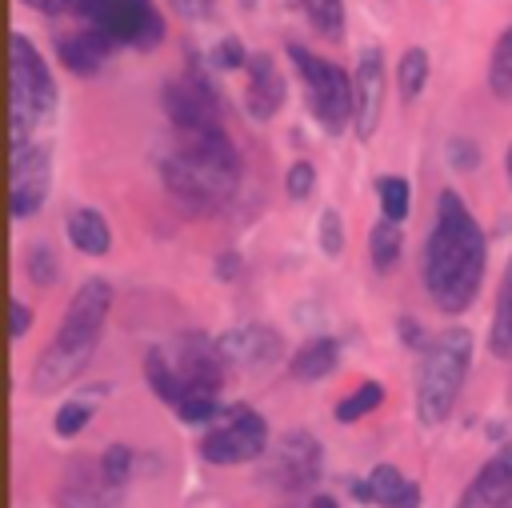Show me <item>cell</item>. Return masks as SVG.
<instances>
[{"mask_svg": "<svg viewBox=\"0 0 512 508\" xmlns=\"http://www.w3.org/2000/svg\"><path fill=\"white\" fill-rule=\"evenodd\" d=\"M484 280V232L456 192H440L436 224L424 244V288L448 316L464 312Z\"/></svg>", "mask_w": 512, "mask_h": 508, "instance_id": "cell-1", "label": "cell"}, {"mask_svg": "<svg viewBox=\"0 0 512 508\" xmlns=\"http://www.w3.org/2000/svg\"><path fill=\"white\" fill-rule=\"evenodd\" d=\"M160 176L180 208L208 216L232 200L240 184V152L224 128L180 132V140L160 160Z\"/></svg>", "mask_w": 512, "mask_h": 508, "instance_id": "cell-2", "label": "cell"}, {"mask_svg": "<svg viewBox=\"0 0 512 508\" xmlns=\"http://www.w3.org/2000/svg\"><path fill=\"white\" fill-rule=\"evenodd\" d=\"M108 308H112L108 280H84L76 288V296H72V304H68V312L56 328V340L44 348V356L32 368V388L36 392H56L88 368V360L100 344Z\"/></svg>", "mask_w": 512, "mask_h": 508, "instance_id": "cell-3", "label": "cell"}, {"mask_svg": "<svg viewBox=\"0 0 512 508\" xmlns=\"http://www.w3.org/2000/svg\"><path fill=\"white\" fill-rule=\"evenodd\" d=\"M144 376L160 400L172 408L192 392H220L224 380V356L220 344L204 332H180L168 348H152L144 356Z\"/></svg>", "mask_w": 512, "mask_h": 508, "instance_id": "cell-4", "label": "cell"}, {"mask_svg": "<svg viewBox=\"0 0 512 508\" xmlns=\"http://www.w3.org/2000/svg\"><path fill=\"white\" fill-rule=\"evenodd\" d=\"M472 364V332L468 328H444L424 344L420 356V376H416V416L424 424L448 420L460 384Z\"/></svg>", "mask_w": 512, "mask_h": 508, "instance_id": "cell-5", "label": "cell"}, {"mask_svg": "<svg viewBox=\"0 0 512 508\" xmlns=\"http://www.w3.org/2000/svg\"><path fill=\"white\" fill-rule=\"evenodd\" d=\"M56 84L28 36L12 32V144H28L36 120L52 112Z\"/></svg>", "mask_w": 512, "mask_h": 508, "instance_id": "cell-6", "label": "cell"}, {"mask_svg": "<svg viewBox=\"0 0 512 508\" xmlns=\"http://www.w3.org/2000/svg\"><path fill=\"white\" fill-rule=\"evenodd\" d=\"M288 60H296L304 84H308V104L316 112V120L328 132H340L352 116H356V88L348 80V72L332 60L312 56L304 44H288Z\"/></svg>", "mask_w": 512, "mask_h": 508, "instance_id": "cell-7", "label": "cell"}, {"mask_svg": "<svg viewBox=\"0 0 512 508\" xmlns=\"http://www.w3.org/2000/svg\"><path fill=\"white\" fill-rule=\"evenodd\" d=\"M264 448H268V424L260 412L244 404L228 408L200 440V456L208 464H244V460H256Z\"/></svg>", "mask_w": 512, "mask_h": 508, "instance_id": "cell-8", "label": "cell"}, {"mask_svg": "<svg viewBox=\"0 0 512 508\" xmlns=\"http://www.w3.org/2000/svg\"><path fill=\"white\" fill-rule=\"evenodd\" d=\"M84 16L112 44L152 48L164 40V20L152 8V0H84Z\"/></svg>", "mask_w": 512, "mask_h": 508, "instance_id": "cell-9", "label": "cell"}, {"mask_svg": "<svg viewBox=\"0 0 512 508\" xmlns=\"http://www.w3.org/2000/svg\"><path fill=\"white\" fill-rule=\"evenodd\" d=\"M160 104H164L168 120L176 124V132H212V128H224V120H220V100H216L212 84H208L200 72L172 76V80L160 88Z\"/></svg>", "mask_w": 512, "mask_h": 508, "instance_id": "cell-10", "label": "cell"}, {"mask_svg": "<svg viewBox=\"0 0 512 508\" xmlns=\"http://www.w3.org/2000/svg\"><path fill=\"white\" fill-rule=\"evenodd\" d=\"M48 180H52L48 148L36 140L12 144V216L16 220H28L40 212V204L48 196Z\"/></svg>", "mask_w": 512, "mask_h": 508, "instance_id": "cell-11", "label": "cell"}, {"mask_svg": "<svg viewBox=\"0 0 512 508\" xmlns=\"http://www.w3.org/2000/svg\"><path fill=\"white\" fill-rule=\"evenodd\" d=\"M352 88H356V136L372 140L380 116H384V52L380 48H364L352 72Z\"/></svg>", "mask_w": 512, "mask_h": 508, "instance_id": "cell-12", "label": "cell"}, {"mask_svg": "<svg viewBox=\"0 0 512 508\" xmlns=\"http://www.w3.org/2000/svg\"><path fill=\"white\" fill-rule=\"evenodd\" d=\"M320 476V444L308 432H288L272 452L268 480L276 488H308Z\"/></svg>", "mask_w": 512, "mask_h": 508, "instance_id": "cell-13", "label": "cell"}, {"mask_svg": "<svg viewBox=\"0 0 512 508\" xmlns=\"http://www.w3.org/2000/svg\"><path fill=\"white\" fill-rule=\"evenodd\" d=\"M216 344H220V356H224V364H236V368H268V364H276L280 360V352H284V340L272 332V328H264V324H244V328H228L224 336H216Z\"/></svg>", "mask_w": 512, "mask_h": 508, "instance_id": "cell-14", "label": "cell"}, {"mask_svg": "<svg viewBox=\"0 0 512 508\" xmlns=\"http://www.w3.org/2000/svg\"><path fill=\"white\" fill-rule=\"evenodd\" d=\"M60 508H120V488L104 476V468L76 460L60 484Z\"/></svg>", "mask_w": 512, "mask_h": 508, "instance_id": "cell-15", "label": "cell"}, {"mask_svg": "<svg viewBox=\"0 0 512 508\" xmlns=\"http://www.w3.org/2000/svg\"><path fill=\"white\" fill-rule=\"evenodd\" d=\"M456 508H512V444H504L464 488Z\"/></svg>", "mask_w": 512, "mask_h": 508, "instance_id": "cell-16", "label": "cell"}, {"mask_svg": "<svg viewBox=\"0 0 512 508\" xmlns=\"http://www.w3.org/2000/svg\"><path fill=\"white\" fill-rule=\"evenodd\" d=\"M112 52V40L100 32V28H80V32H68V36H56V56L68 72L76 76H92L100 72L104 56Z\"/></svg>", "mask_w": 512, "mask_h": 508, "instance_id": "cell-17", "label": "cell"}, {"mask_svg": "<svg viewBox=\"0 0 512 508\" xmlns=\"http://www.w3.org/2000/svg\"><path fill=\"white\" fill-rule=\"evenodd\" d=\"M284 104V80L268 52L248 56V112L256 120H272Z\"/></svg>", "mask_w": 512, "mask_h": 508, "instance_id": "cell-18", "label": "cell"}, {"mask_svg": "<svg viewBox=\"0 0 512 508\" xmlns=\"http://www.w3.org/2000/svg\"><path fill=\"white\" fill-rule=\"evenodd\" d=\"M368 488H372V504H384V508H420V484L416 480H404L400 468H392V464H376L368 472Z\"/></svg>", "mask_w": 512, "mask_h": 508, "instance_id": "cell-19", "label": "cell"}, {"mask_svg": "<svg viewBox=\"0 0 512 508\" xmlns=\"http://www.w3.org/2000/svg\"><path fill=\"white\" fill-rule=\"evenodd\" d=\"M336 360H340V344H336L332 336H316V340H308L300 352H292L288 376H292V380H320V376H328V372L336 368Z\"/></svg>", "mask_w": 512, "mask_h": 508, "instance_id": "cell-20", "label": "cell"}, {"mask_svg": "<svg viewBox=\"0 0 512 508\" xmlns=\"http://www.w3.org/2000/svg\"><path fill=\"white\" fill-rule=\"evenodd\" d=\"M68 240L84 256H104L112 248V232H108V224H104V216L96 208H76L68 216Z\"/></svg>", "mask_w": 512, "mask_h": 508, "instance_id": "cell-21", "label": "cell"}, {"mask_svg": "<svg viewBox=\"0 0 512 508\" xmlns=\"http://www.w3.org/2000/svg\"><path fill=\"white\" fill-rule=\"evenodd\" d=\"M400 248H404V236H400V224L380 216V224L368 232V252H372V268L376 272H392L396 260H400Z\"/></svg>", "mask_w": 512, "mask_h": 508, "instance_id": "cell-22", "label": "cell"}, {"mask_svg": "<svg viewBox=\"0 0 512 508\" xmlns=\"http://www.w3.org/2000/svg\"><path fill=\"white\" fill-rule=\"evenodd\" d=\"M492 352L508 356L512 352V260L504 268L500 280V296H496V320H492Z\"/></svg>", "mask_w": 512, "mask_h": 508, "instance_id": "cell-23", "label": "cell"}, {"mask_svg": "<svg viewBox=\"0 0 512 508\" xmlns=\"http://www.w3.org/2000/svg\"><path fill=\"white\" fill-rule=\"evenodd\" d=\"M304 12H308V24L320 36L340 40V32H344V0H304Z\"/></svg>", "mask_w": 512, "mask_h": 508, "instance_id": "cell-24", "label": "cell"}, {"mask_svg": "<svg viewBox=\"0 0 512 508\" xmlns=\"http://www.w3.org/2000/svg\"><path fill=\"white\" fill-rule=\"evenodd\" d=\"M488 84H492V92H496V96L512 100V28H508V32L496 40V48H492Z\"/></svg>", "mask_w": 512, "mask_h": 508, "instance_id": "cell-25", "label": "cell"}, {"mask_svg": "<svg viewBox=\"0 0 512 508\" xmlns=\"http://www.w3.org/2000/svg\"><path fill=\"white\" fill-rule=\"evenodd\" d=\"M380 400H384V388H380L376 380H364V384H360L352 396H344V400L336 404V420H340V424H352V420L368 416V412H372Z\"/></svg>", "mask_w": 512, "mask_h": 508, "instance_id": "cell-26", "label": "cell"}, {"mask_svg": "<svg viewBox=\"0 0 512 508\" xmlns=\"http://www.w3.org/2000/svg\"><path fill=\"white\" fill-rule=\"evenodd\" d=\"M376 192H380V212L400 224L408 216V180L404 176H380Z\"/></svg>", "mask_w": 512, "mask_h": 508, "instance_id": "cell-27", "label": "cell"}, {"mask_svg": "<svg viewBox=\"0 0 512 508\" xmlns=\"http://www.w3.org/2000/svg\"><path fill=\"white\" fill-rule=\"evenodd\" d=\"M428 80V52L424 48H408L404 60H400V92L404 96H420Z\"/></svg>", "mask_w": 512, "mask_h": 508, "instance_id": "cell-28", "label": "cell"}, {"mask_svg": "<svg viewBox=\"0 0 512 508\" xmlns=\"http://www.w3.org/2000/svg\"><path fill=\"white\" fill-rule=\"evenodd\" d=\"M56 256H52V248L48 244H36V248H28V276H32V284L36 288H52L56 284Z\"/></svg>", "mask_w": 512, "mask_h": 508, "instance_id": "cell-29", "label": "cell"}, {"mask_svg": "<svg viewBox=\"0 0 512 508\" xmlns=\"http://www.w3.org/2000/svg\"><path fill=\"white\" fill-rule=\"evenodd\" d=\"M316 240H320V252H324V256H340V248H344V228H340V212H336V208H324V212H320Z\"/></svg>", "mask_w": 512, "mask_h": 508, "instance_id": "cell-30", "label": "cell"}, {"mask_svg": "<svg viewBox=\"0 0 512 508\" xmlns=\"http://www.w3.org/2000/svg\"><path fill=\"white\" fill-rule=\"evenodd\" d=\"M100 468H104V476H108L116 488H124V480H128V472H132V448H128V444H112V448L100 456Z\"/></svg>", "mask_w": 512, "mask_h": 508, "instance_id": "cell-31", "label": "cell"}, {"mask_svg": "<svg viewBox=\"0 0 512 508\" xmlns=\"http://www.w3.org/2000/svg\"><path fill=\"white\" fill-rule=\"evenodd\" d=\"M88 416H92V408L84 404V400H72V404H64L60 412H56V436H76L84 424H88Z\"/></svg>", "mask_w": 512, "mask_h": 508, "instance_id": "cell-32", "label": "cell"}, {"mask_svg": "<svg viewBox=\"0 0 512 508\" xmlns=\"http://www.w3.org/2000/svg\"><path fill=\"white\" fill-rule=\"evenodd\" d=\"M212 60H216V68H224V72H232V68H248V52H244V44H240L236 36H224V40L216 44Z\"/></svg>", "mask_w": 512, "mask_h": 508, "instance_id": "cell-33", "label": "cell"}, {"mask_svg": "<svg viewBox=\"0 0 512 508\" xmlns=\"http://www.w3.org/2000/svg\"><path fill=\"white\" fill-rule=\"evenodd\" d=\"M312 180H316V172H312V164H308V160H296V164L288 168V176H284V188H288V196H296V200H304V196L312 192Z\"/></svg>", "mask_w": 512, "mask_h": 508, "instance_id": "cell-34", "label": "cell"}, {"mask_svg": "<svg viewBox=\"0 0 512 508\" xmlns=\"http://www.w3.org/2000/svg\"><path fill=\"white\" fill-rule=\"evenodd\" d=\"M448 160H452L460 172H468V168H476L480 148H476L472 140H464V136H452V140H448Z\"/></svg>", "mask_w": 512, "mask_h": 508, "instance_id": "cell-35", "label": "cell"}, {"mask_svg": "<svg viewBox=\"0 0 512 508\" xmlns=\"http://www.w3.org/2000/svg\"><path fill=\"white\" fill-rule=\"evenodd\" d=\"M36 12H48V16H60V12H84V0H20Z\"/></svg>", "mask_w": 512, "mask_h": 508, "instance_id": "cell-36", "label": "cell"}, {"mask_svg": "<svg viewBox=\"0 0 512 508\" xmlns=\"http://www.w3.org/2000/svg\"><path fill=\"white\" fill-rule=\"evenodd\" d=\"M172 8H176L180 16H188V20H196V16H204V12L212 8V0H172Z\"/></svg>", "mask_w": 512, "mask_h": 508, "instance_id": "cell-37", "label": "cell"}, {"mask_svg": "<svg viewBox=\"0 0 512 508\" xmlns=\"http://www.w3.org/2000/svg\"><path fill=\"white\" fill-rule=\"evenodd\" d=\"M28 324H32V312H28L20 300H12V336H24Z\"/></svg>", "mask_w": 512, "mask_h": 508, "instance_id": "cell-38", "label": "cell"}, {"mask_svg": "<svg viewBox=\"0 0 512 508\" xmlns=\"http://www.w3.org/2000/svg\"><path fill=\"white\" fill-rule=\"evenodd\" d=\"M400 336H404V344H408V348L424 344V332H420V328H412V320H400Z\"/></svg>", "mask_w": 512, "mask_h": 508, "instance_id": "cell-39", "label": "cell"}, {"mask_svg": "<svg viewBox=\"0 0 512 508\" xmlns=\"http://www.w3.org/2000/svg\"><path fill=\"white\" fill-rule=\"evenodd\" d=\"M236 264H240L236 252H224V256L216 260V276H236Z\"/></svg>", "mask_w": 512, "mask_h": 508, "instance_id": "cell-40", "label": "cell"}, {"mask_svg": "<svg viewBox=\"0 0 512 508\" xmlns=\"http://www.w3.org/2000/svg\"><path fill=\"white\" fill-rule=\"evenodd\" d=\"M312 508H336V500H332V496H316Z\"/></svg>", "mask_w": 512, "mask_h": 508, "instance_id": "cell-41", "label": "cell"}, {"mask_svg": "<svg viewBox=\"0 0 512 508\" xmlns=\"http://www.w3.org/2000/svg\"><path fill=\"white\" fill-rule=\"evenodd\" d=\"M504 168H508V180H512V144H508V152H504Z\"/></svg>", "mask_w": 512, "mask_h": 508, "instance_id": "cell-42", "label": "cell"}]
</instances>
